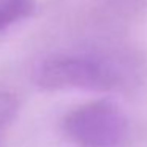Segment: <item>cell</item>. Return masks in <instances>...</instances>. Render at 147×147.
<instances>
[{"label":"cell","mask_w":147,"mask_h":147,"mask_svg":"<svg viewBox=\"0 0 147 147\" xmlns=\"http://www.w3.org/2000/svg\"><path fill=\"white\" fill-rule=\"evenodd\" d=\"M122 74L108 59L87 54H59L45 59L33 70V82L45 90L109 92L120 86Z\"/></svg>","instance_id":"1"},{"label":"cell","mask_w":147,"mask_h":147,"mask_svg":"<svg viewBox=\"0 0 147 147\" xmlns=\"http://www.w3.org/2000/svg\"><path fill=\"white\" fill-rule=\"evenodd\" d=\"M18 114V100L13 93L0 90V142L7 128L11 125Z\"/></svg>","instance_id":"4"},{"label":"cell","mask_w":147,"mask_h":147,"mask_svg":"<svg viewBox=\"0 0 147 147\" xmlns=\"http://www.w3.org/2000/svg\"><path fill=\"white\" fill-rule=\"evenodd\" d=\"M63 131L78 147H122L127 141L128 122L111 100H95L68 112Z\"/></svg>","instance_id":"2"},{"label":"cell","mask_w":147,"mask_h":147,"mask_svg":"<svg viewBox=\"0 0 147 147\" xmlns=\"http://www.w3.org/2000/svg\"><path fill=\"white\" fill-rule=\"evenodd\" d=\"M35 11V0H0V32L27 19Z\"/></svg>","instance_id":"3"}]
</instances>
